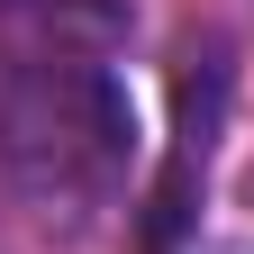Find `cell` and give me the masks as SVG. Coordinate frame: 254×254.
I'll return each instance as SVG.
<instances>
[{
    "mask_svg": "<svg viewBox=\"0 0 254 254\" xmlns=\"http://www.w3.org/2000/svg\"><path fill=\"white\" fill-rule=\"evenodd\" d=\"M136 154V109L127 82L91 55H27L0 82V182L18 190L37 218L82 227L91 209H109Z\"/></svg>",
    "mask_w": 254,
    "mask_h": 254,
    "instance_id": "6da1fadb",
    "label": "cell"
},
{
    "mask_svg": "<svg viewBox=\"0 0 254 254\" xmlns=\"http://www.w3.org/2000/svg\"><path fill=\"white\" fill-rule=\"evenodd\" d=\"M227 91H236V46L200 27L182 46V82H173V154L145 190V236L136 254H182L190 227H200V190H209V154H218V118H227Z\"/></svg>",
    "mask_w": 254,
    "mask_h": 254,
    "instance_id": "7a4b0ae2",
    "label": "cell"
}]
</instances>
